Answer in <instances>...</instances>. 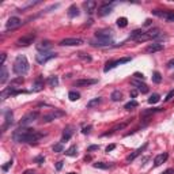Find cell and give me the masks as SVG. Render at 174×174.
I'll list each match as a JSON object with an SVG mask.
<instances>
[{
	"mask_svg": "<svg viewBox=\"0 0 174 174\" xmlns=\"http://www.w3.org/2000/svg\"><path fill=\"white\" fill-rule=\"evenodd\" d=\"M110 98H112V101H114V102H118V101L122 99V94H121V91L116 90V91H113V93H112Z\"/></svg>",
	"mask_w": 174,
	"mask_h": 174,
	"instance_id": "cell-30",
	"label": "cell"
},
{
	"mask_svg": "<svg viewBox=\"0 0 174 174\" xmlns=\"http://www.w3.org/2000/svg\"><path fill=\"white\" fill-rule=\"evenodd\" d=\"M136 94H137V91H136V90H133V91L131 93V95H132V98H135V97H136Z\"/></svg>",
	"mask_w": 174,
	"mask_h": 174,
	"instance_id": "cell-54",
	"label": "cell"
},
{
	"mask_svg": "<svg viewBox=\"0 0 174 174\" xmlns=\"http://www.w3.org/2000/svg\"><path fill=\"white\" fill-rule=\"evenodd\" d=\"M56 169H57V170H61V169H63V162H61V161H60V162H57Z\"/></svg>",
	"mask_w": 174,
	"mask_h": 174,
	"instance_id": "cell-51",
	"label": "cell"
},
{
	"mask_svg": "<svg viewBox=\"0 0 174 174\" xmlns=\"http://www.w3.org/2000/svg\"><path fill=\"white\" fill-rule=\"evenodd\" d=\"M167 158H169V155H167V152H162V154H159V155H156L155 156V159H154V166H161L163 162H166L167 161Z\"/></svg>",
	"mask_w": 174,
	"mask_h": 174,
	"instance_id": "cell-22",
	"label": "cell"
},
{
	"mask_svg": "<svg viewBox=\"0 0 174 174\" xmlns=\"http://www.w3.org/2000/svg\"><path fill=\"white\" fill-rule=\"evenodd\" d=\"M48 84L50 86V87H57L59 86V78L57 76H49L48 78Z\"/></svg>",
	"mask_w": 174,
	"mask_h": 174,
	"instance_id": "cell-29",
	"label": "cell"
},
{
	"mask_svg": "<svg viewBox=\"0 0 174 174\" xmlns=\"http://www.w3.org/2000/svg\"><path fill=\"white\" fill-rule=\"evenodd\" d=\"M50 48H52V42L50 41H41L40 44H37V50H38L40 53L50 52Z\"/></svg>",
	"mask_w": 174,
	"mask_h": 174,
	"instance_id": "cell-20",
	"label": "cell"
},
{
	"mask_svg": "<svg viewBox=\"0 0 174 174\" xmlns=\"http://www.w3.org/2000/svg\"><path fill=\"white\" fill-rule=\"evenodd\" d=\"M83 44H84V41L82 38H64L59 42V45H61V46H79Z\"/></svg>",
	"mask_w": 174,
	"mask_h": 174,
	"instance_id": "cell-9",
	"label": "cell"
},
{
	"mask_svg": "<svg viewBox=\"0 0 174 174\" xmlns=\"http://www.w3.org/2000/svg\"><path fill=\"white\" fill-rule=\"evenodd\" d=\"M147 147H148V143H144V144H143L142 147H139L137 150H135L132 154H129V155L127 156V162H132V161H135L136 158H137V156L140 155V154H142Z\"/></svg>",
	"mask_w": 174,
	"mask_h": 174,
	"instance_id": "cell-14",
	"label": "cell"
},
{
	"mask_svg": "<svg viewBox=\"0 0 174 174\" xmlns=\"http://www.w3.org/2000/svg\"><path fill=\"white\" fill-rule=\"evenodd\" d=\"M163 44H159V42H155V44H151L146 48V52L147 53H156V52H161L163 50Z\"/></svg>",
	"mask_w": 174,
	"mask_h": 174,
	"instance_id": "cell-19",
	"label": "cell"
},
{
	"mask_svg": "<svg viewBox=\"0 0 174 174\" xmlns=\"http://www.w3.org/2000/svg\"><path fill=\"white\" fill-rule=\"evenodd\" d=\"M12 118H14V114H12L11 110H6V112H4V124H3V127H1V132H6V131L12 125V122H14Z\"/></svg>",
	"mask_w": 174,
	"mask_h": 174,
	"instance_id": "cell-10",
	"label": "cell"
},
{
	"mask_svg": "<svg viewBox=\"0 0 174 174\" xmlns=\"http://www.w3.org/2000/svg\"><path fill=\"white\" fill-rule=\"evenodd\" d=\"M117 26L118 27H127L128 26V19L125 18V16H122V18H118L117 19Z\"/></svg>",
	"mask_w": 174,
	"mask_h": 174,
	"instance_id": "cell-35",
	"label": "cell"
},
{
	"mask_svg": "<svg viewBox=\"0 0 174 174\" xmlns=\"http://www.w3.org/2000/svg\"><path fill=\"white\" fill-rule=\"evenodd\" d=\"M42 89H44V78L40 75V76H37L36 80L33 82L31 90H33V91H36V93H38V91H41Z\"/></svg>",
	"mask_w": 174,
	"mask_h": 174,
	"instance_id": "cell-18",
	"label": "cell"
},
{
	"mask_svg": "<svg viewBox=\"0 0 174 174\" xmlns=\"http://www.w3.org/2000/svg\"><path fill=\"white\" fill-rule=\"evenodd\" d=\"M133 79H137V80H144V75L140 74V72H135V75H133Z\"/></svg>",
	"mask_w": 174,
	"mask_h": 174,
	"instance_id": "cell-43",
	"label": "cell"
},
{
	"mask_svg": "<svg viewBox=\"0 0 174 174\" xmlns=\"http://www.w3.org/2000/svg\"><path fill=\"white\" fill-rule=\"evenodd\" d=\"M8 79V71H7V67L6 65H1V74H0V83L4 84Z\"/></svg>",
	"mask_w": 174,
	"mask_h": 174,
	"instance_id": "cell-26",
	"label": "cell"
},
{
	"mask_svg": "<svg viewBox=\"0 0 174 174\" xmlns=\"http://www.w3.org/2000/svg\"><path fill=\"white\" fill-rule=\"evenodd\" d=\"M72 135H74V128H72V127H67L64 129V132H63L61 142H68V140L72 137Z\"/></svg>",
	"mask_w": 174,
	"mask_h": 174,
	"instance_id": "cell-23",
	"label": "cell"
},
{
	"mask_svg": "<svg viewBox=\"0 0 174 174\" xmlns=\"http://www.w3.org/2000/svg\"><path fill=\"white\" fill-rule=\"evenodd\" d=\"M29 68H30V65H29V61H27L26 56H23V55L16 56V59L14 61V67H12L14 74L19 75V76H23V75H26L29 72Z\"/></svg>",
	"mask_w": 174,
	"mask_h": 174,
	"instance_id": "cell-2",
	"label": "cell"
},
{
	"mask_svg": "<svg viewBox=\"0 0 174 174\" xmlns=\"http://www.w3.org/2000/svg\"><path fill=\"white\" fill-rule=\"evenodd\" d=\"M167 67H169V68H174V59L170 60V61L167 63Z\"/></svg>",
	"mask_w": 174,
	"mask_h": 174,
	"instance_id": "cell-52",
	"label": "cell"
},
{
	"mask_svg": "<svg viewBox=\"0 0 174 174\" xmlns=\"http://www.w3.org/2000/svg\"><path fill=\"white\" fill-rule=\"evenodd\" d=\"M152 82L154 83H161V82H162V75H161L158 71H155L152 74Z\"/></svg>",
	"mask_w": 174,
	"mask_h": 174,
	"instance_id": "cell-36",
	"label": "cell"
},
{
	"mask_svg": "<svg viewBox=\"0 0 174 174\" xmlns=\"http://www.w3.org/2000/svg\"><path fill=\"white\" fill-rule=\"evenodd\" d=\"M154 15L159 16V18L165 19L169 23H174V11H161V10H154L152 11Z\"/></svg>",
	"mask_w": 174,
	"mask_h": 174,
	"instance_id": "cell-6",
	"label": "cell"
},
{
	"mask_svg": "<svg viewBox=\"0 0 174 174\" xmlns=\"http://www.w3.org/2000/svg\"><path fill=\"white\" fill-rule=\"evenodd\" d=\"M34 162L36 163H38V165H42V163L45 162V158L42 155H40V156H36V158H34Z\"/></svg>",
	"mask_w": 174,
	"mask_h": 174,
	"instance_id": "cell-42",
	"label": "cell"
},
{
	"mask_svg": "<svg viewBox=\"0 0 174 174\" xmlns=\"http://www.w3.org/2000/svg\"><path fill=\"white\" fill-rule=\"evenodd\" d=\"M95 150H99V146H90L89 147V152L90 151H95Z\"/></svg>",
	"mask_w": 174,
	"mask_h": 174,
	"instance_id": "cell-48",
	"label": "cell"
},
{
	"mask_svg": "<svg viewBox=\"0 0 174 174\" xmlns=\"http://www.w3.org/2000/svg\"><path fill=\"white\" fill-rule=\"evenodd\" d=\"M6 57H7V55H6V53H1V63H0V65H4V61H6Z\"/></svg>",
	"mask_w": 174,
	"mask_h": 174,
	"instance_id": "cell-49",
	"label": "cell"
},
{
	"mask_svg": "<svg viewBox=\"0 0 174 174\" xmlns=\"http://www.w3.org/2000/svg\"><path fill=\"white\" fill-rule=\"evenodd\" d=\"M45 136L44 132H40L33 128L21 127L12 132V140L16 143H27V144H36Z\"/></svg>",
	"mask_w": 174,
	"mask_h": 174,
	"instance_id": "cell-1",
	"label": "cell"
},
{
	"mask_svg": "<svg viewBox=\"0 0 174 174\" xmlns=\"http://www.w3.org/2000/svg\"><path fill=\"white\" fill-rule=\"evenodd\" d=\"M163 109H161V108H154V109H150V110H144V112L142 113V116H147V114H151V113H156V112H162Z\"/></svg>",
	"mask_w": 174,
	"mask_h": 174,
	"instance_id": "cell-39",
	"label": "cell"
},
{
	"mask_svg": "<svg viewBox=\"0 0 174 174\" xmlns=\"http://www.w3.org/2000/svg\"><path fill=\"white\" fill-rule=\"evenodd\" d=\"M90 44L93 45V46H98V48H108V46H112L114 42H113V40H93Z\"/></svg>",
	"mask_w": 174,
	"mask_h": 174,
	"instance_id": "cell-13",
	"label": "cell"
},
{
	"mask_svg": "<svg viewBox=\"0 0 174 174\" xmlns=\"http://www.w3.org/2000/svg\"><path fill=\"white\" fill-rule=\"evenodd\" d=\"M23 174H36V171H34V170H26Z\"/></svg>",
	"mask_w": 174,
	"mask_h": 174,
	"instance_id": "cell-53",
	"label": "cell"
},
{
	"mask_svg": "<svg viewBox=\"0 0 174 174\" xmlns=\"http://www.w3.org/2000/svg\"><path fill=\"white\" fill-rule=\"evenodd\" d=\"M98 80L97 79H79L75 82V86L76 87H89V86L97 84Z\"/></svg>",
	"mask_w": 174,
	"mask_h": 174,
	"instance_id": "cell-17",
	"label": "cell"
},
{
	"mask_svg": "<svg viewBox=\"0 0 174 174\" xmlns=\"http://www.w3.org/2000/svg\"><path fill=\"white\" fill-rule=\"evenodd\" d=\"M78 57H79V59H82L83 61H91V57H90L89 55L83 53V52H79V53H78Z\"/></svg>",
	"mask_w": 174,
	"mask_h": 174,
	"instance_id": "cell-40",
	"label": "cell"
},
{
	"mask_svg": "<svg viewBox=\"0 0 174 174\" xmlns=\"http://www.w3.org/2000/svg\"><path fill=\"white\" fill-rule=\"evenodd\" d=\"M40 113L37 112V110H34V112H29L27 114H25L23 117H22V120L19 121V125L21 127H27L29 124H31V122H34V121L38 118Z\"/></svg>",
	"mask_w": 174,
	"mask_h": 174,
	"instance_id": "cell-3",
	"label": "cell"
},
{
	"mask_svg": "<svg viewBox=\"0 0 174 174\" xmlns=\"http://www.w3.org/2000/svg\"><path fill=\"white\" fill-rule=\"evenodd\" d=\"M144 34V30H142V29H137V30H133L132 33H131V36H129V38L131 40H133V41H136L137 42V40L140 38V37Z\"/></svg>",
	"mask_w": 174,
	"mask_h": 174,
	"instance_id": "cell-25",
	"label": "cell"
},
{
	"mask_svg": "<svg viewBox=\"0 0 174 174\" xmlns=\"http://www.w3.org/2000/svg\"><path fill=\"white\" fill-rule=\"evenodd\" d=\"M129 61H131V57H124V59H120V60H113V61H108L106 65H105V68H103V71L108 72V71H110V69H113V68H116L117 65L124 64V63H129Z\"/></svg>",
	"mask_w": 174,
	"mask_h": 174,
	"instance_id": "cell-8",
	"label": "cell"
},
{
	"mask_svg": "<svg viewBox=\"0 0 174 174\" xmlns=\"http://www.w3.org/2000/svg\"><path fill=\"white\" fill-rule=\"evenodd\" d=\"M52 150H53V152H57V154L63 152V151H64V144H63V142H60V143H57V144H55Z\"/></svg>",
	"mask_w": 174,
	"mask_h": 174,
	"instance_id": "cell-34",
	"label": "cell"
},
{
	"mask_svg": "<svg viewBox=\"0 0 174 174\" xmlns=\"http://www.w3.org/2000/svg\"><path fill=\"white\" fill-rule=\"evenodd\" d=\"M137 105H139V103L136 102V101H129L128 103H125V105H124V109L125 110H133L135 108H137Z\"/></svg>",
	"mask_w": 174,
	"mask_h": 174,
	"instance_id": "cell-33",
	"label": "cell"
},
{
	"mask_svg": "<svg viewBox=\"0 0 174 174\" xmlns=\"http://www.w3.org/2000/svg\"><path fill=\"white\" fill-rule=\"evenodd\" d=\"M162 174H174V169H167V170H165Z\"/></svg>",
	"mask_w": 174,
	"mask_h": 174,
	"instance_id": "cell-50",
	"label": "cell"
},
{
	"mask_svg": "<svg viewBox=\"0 0 174 174\" xmlns=\"http://www.w3.org/2000/svg\"><path fill=\"white\" fill-rule=\"evenodd\" d=\"M173 97H174V90H171V91H169V94L166 95L165 101H166V102H167V101H170V99H171V98H173Z\"/></svg>",
	"mask_w": 174,
	"mask_h": 174,
	"instance_id": "cell-44",
	"label": "cell"
},
{
	"mask_svg": "<svg viewBox=\"0 0 174 174\" xmlns=\"http://www.w3.org/2000/svg\"><path fill=\"white\" fill-rule=\"evenodd\" d=\"M63 116H65V112H63V110H60V109H55V110H52V112L42 116V122H50V121L56 120V118H59V117H63Z\"/></svg>",
	"mask_w": 174,
	"mask_h": 174,
	"instance_id": "cell-4",
	"label": "cell"
},
{
	"mask_svg": "<svg viewBox=\"0 0 174 174\" xmlns=\"http://www.w3.org/2000/svg\"><path fill=\"white\" fill-rule=\"evenodd\" d=\"M76 154H78L76 146H71V147L65 151V155H67V156H76Z\"/></svg>",
	"mask_w": 174,
	"mask_h": 174,
	"instance_id": "cell-31",
	"label": "cell"
},
{
	"mask_svg": "<svg viewBox=\"0 0 174 174\" xmlns=\"http://www.w3.org/2000/svg\"><path fill=\"white\" fill-rule=\"evenodd\" d=\"M132 86H135V89L137 90L139 93H142V94H147L148 93V86L146 83H143L142 80H137V79H132L131 80Z\"/></svg>",
	"mask_w": 174,
	"mask_h": 174,
	"instance_id": "cell-12",
	"label": "cell"
},
{
	"mask_svg": "<svg viewBox=\"0 0 174 174\" xmlns=\"http://www.w3.org/2000/svg\"><path fill=\"white\" fill-rule=\"evenodd\" d=\"M150 23H151V21H150V19H147V21H146V23H144V25H146V26H148V25H150Z\"/></svg>",
	"mask_w": 174,
	"mask_h": 174,
	"instance_id": "cell-55",
	"label": "cell"
},
{
	"mask_svg": "<svg viewBox=\"0 0 174 174\" xmlns=\"http://www.w3.org/2000/svg\"><path fill=\"white\" fill-rule=\"evenodd\" d=\"M21 83H23V76H19V78H16L15 80H12L11 86H12V87H15V84H21Z\"/></svg>",
	"mask_w": 174,
	"mask_h": 174,
	"instance_id": "cell-41",
	"label": "cell"
},
{
	"mask_svg": "<svg viewBox=\"0 0 174 174\" xmlns=\"http://www.w3.org/2000/svg\"><path fill=\"white\" fill-rule=\"evenodd\" d=\"M91 125H87V127H83V129H82V132L83 133H84V135H86V133H90V131H91Z\"/></svg>",
	"mask_w": 174,
	"mask_h": 174,
	"instance_id": "cell-45",
	"label": "cell"
},
{
	"mask_svg": "<svg viewBox=\"0 0 174 174\" xmlns=\"http://www.w3.org/2000/svg\"><path fill=\"white\" fill-rule=\"evenodd\" d=\"M78 15H79V8H78L76 4H72V6L68 8V16H69V18H75Z\"/></svg>",
	"mask_w": 174,
	"mask_h": 174,
	"instance_id": "cell-27",
	"label": "cell"
},
{
	"mask_svg": "<svg viewBox=\"0 0 174 174\" xmlns=\"http://www.w3.org/2000/svg\"><path fill=\"white\" fill-rule=\"evenodd\" d=\"M84 8L89 14H93V12L95 11V8H97V1H95V0H89V1H86Z\"/></svg>",
	"mask_w": 174,
	"mask_h": 174,
	"instance_id": "cell-24",
	"label": "cell"
},
{
	"mask_svg": "<svg viewBox=\"0 0 174 174\" xmlns=\"http://www.w3.org/2000/svg\"><path fill=\"white\" fill-rule=\"evenodd\" d=\"M22 25V21L18 18V16H11V18L7 21V23H6V27H7V30H10V29H16V27H19Z\"/></svg>",
	"mask_w": 174,
	"mask_h": 174,
	"instance_id": "cell-15",
	"label": "cell"
},
{
	"mask_svg": "<svg viewBox=\"0 0 174 174\" xmlns=\"http://www.w3.org/2000/svg\"><path fill=\"white\" fill-rule=\"evenodd\" d=\"M94 166L95 169H102V170H108V169H110L113 165H110V163H105V162H97V163H94Z\"/></svg>",
	"mask_w": 174,
	"mask_h": 174,
	"instance_id": "cell-28",
	"label": "cell"
},
{
	"mask_svg": "<svg viewBox=\"0 0 174 174\" xmlns=\"http://www.w3.org/2000/svg\"><path fill=\"white\" fill-rule=\"evenodd\" d=\"M116 148V144H110V146H108L106 147V152H110V151H113Z\"/></svg>",
	"mask_w": 174,
	"mask_h": 174,
	"instance_id": "cell-47",
	"label": "cell"
},
{
	"mask_svg": "<svg viewBox=\"0 0 174 174\" xmlns=\"http://www.w3.org/2000/svg\"><path fill=\"white\" fill-rule=\"evenodd\" d=\"M102 102V98H94V99H91V101H89L87 102V108H94V106H97V105H99V103Z\"/></svg>",
	"mask_w": 174,
	"mask_h": 174,
	"instance_id": "cell-32",
	"label": "cell"
},
{
	"mask_svg": "<svg viewBox=\"0 0 174 174\" xmlns=\"http://www.w3.org/2000/svg\"><path fill=\"white\" fill-rule=\"evenodd\" d=\"M131 122V120H127V121H124V122H121V124H117L116 127H113L112 129H109L108 132H105L103 133V136H110V135H113V133H116L117 131H121V129H124L125 127H127L128 124Z\"/></svg>",
	"mask_w": 174,
	"mask_h": 174,
	"instance_id": "cell-16",
	"label": "cell"
},
{
	"mask_svg": "<svg viewBox=\"0 0 174 174\" xmlns=\"http://www.w3.org/2000/svg\"><path fill=\"white\" fill-rule=\"evenodd\" d=\"M68 98L71 101H78L80 98V94L76 91H69V94H68Z\"/></svg>",
	"mask_w": 174,
	"mask_h": 174,
	"instance_id": "cell-37",
	"label": "cell"
},
{
	"mask_svg": "<svg viewBox=\"0 0 174 174\" xmlns=\"http://www.w3.org/2000/svg\"><path fill=\"white\" fill-rule=\"evenodd\" d=\"M69 174H75V173H69Z\"/></svg>",
	"mask_w": 174,
	"mask_h": 174,
	"instance_id": "cell-56",
	"label": "cell"
},
{
	"mask_svg": "<svg viewBox=\"0 0 174 174\" xmlns=\"http://www.w3.org/2000/svg\"><path fill=\"white\" fill-rule=\"evenodd\" d=\"M113 4H103V6H101L99 8H98V15L99 16H105V15H109L110 12L113 11Z\"/></svg>",
	"mask_w": 174,
	"mask_h": 174,
	"instance_id": "cell-21",
	"label": "cell"
},
{
	"mask_svg": "<svg viewBox=\"0 0 174 174\" xmlns=\"http://www.w3.org/2000/svg\"><path fill=\"white\" fill-rule=\"evenodd\" d=\"M57 55L53 53V52H44V53H38L36 56V61L38 63V64H46L48 61H50V60L56 59Z\"/></svg>",
	"mask_w": 174,
	"mask_h": 174,
	"instance_id": "cell-5",
	"label": "cell"
},
{
	"mask_svg": "<svg viewBox=\"0 0 174 174\" xmlns=\"http://www.w3.org/2000/svg\"><path fill=\"white\" fill-rule=\"evenodd\" d=\"M161 97L158 94H152L150 98H148V103H156V102H159Z\"/></svg>",
	"mask_w": 174,
	"mask_h": 174,
	"instance_id": "cell-38",
	"label": "cell"
},
{
	"mask_svg": "<svg viewBox=\"0 0 174 174\" xmlns=\"http://www.w3.org/2000/svg\"><path fill=\"white\" fill-rule=\"evenodd\" d=\"M95 38L97 40H113V31L109 29H102L95 33Z\"/></svg>",
	"mask_w": 174,
	"mask_h": 174,
	"instance_id": "cell-11",
	"label": "cell"
},
{
	"mask_svg": "<svg viewBox=\"0 0 174 174\" xmlns=\"http://www.w3.org/2000/svg\"><path fill=\"white\" fill-rule=\"evenodd\" d=\"M10 166H12V159L10 161V162H7V165H4V166H3V170H4V171H7V170H8Z\"/></svg>",
	"mask_w": 174,
	"mask_h": 174,
	"instance_id": "cell-46",
	"label": "cell"
},
{
	"mask_svg": "<svg viewBox=\"0 0 174 174\" xmlns=\"http://www.w3.org/2000/svg\"><path fill=\"white\" fill-rule=\"evenodd\" d=\"M36 40V33H29L26 36H22L19 40H16V45L18 46H29L33 44V41Z\"/></svg>",
	"mask_w": 174,
	"mask_h": 174,
	"instance_id": "cell-7",
	"label": "cell"
}]
</instances>
